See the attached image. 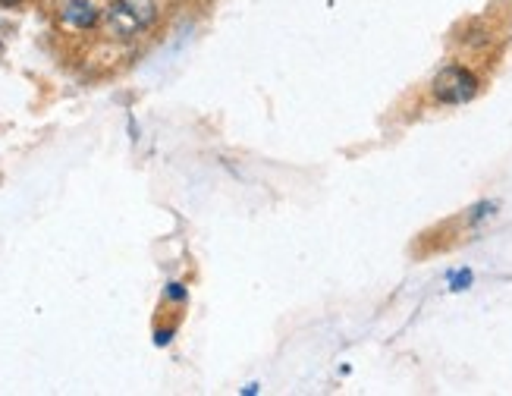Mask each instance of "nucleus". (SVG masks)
I'll return each mask as SVG.
<instances>
[{"label":"nucleus","instance_id":"obj_1","mask_svg":"<svg viewBox=\"0 0 512 396\" xmlns=\"http://www.w3.org/2000/svg\"><path fill=\"white\" fill-rule=\"evenodd\" d=\"M154 16H158V10H154L151 0H114V4L104 10L101 22L110 38L129 41L142 35L154 22Z\"/></svg>","mask_w":512,"mask_h":396},{"label":"nucleus","instance_id":"obj_2","mask_svg":"<svg viewBox=\"0 0 512 396\" xmlns=\"http://www.w3.org/2000/svg\"><path fill=\"white\" fill-rule=\"evenodd\" d=\"M431 92L440 104H469L475 95H478V76L472 70H465V66H443V70L434 76L431 82Z\"/></svg>","mask_w":512,"mask_h":396},{"label":"nucleus","instance_id":"obj_3","mask_svg":"<svg viewBox=\"0 0 512 396\" xmlns=\"http://www.w3.org/2000/svg\"><path fill=\"white\" fill-rule=\"evenodd\" d=\"M60 22L73 32H88L101 22V13L92 0H63L60 7Z\"/></svg>","mask_w":512,"mask_h":396},{"label":"nucleus","instance_id":"obj_4","mask_svg":"<svg viewBox=\"0 0 512 396\" xmlns=\"http://www.w3.org/2000/svg\"><path fill=\"white\" fill-rule=\"evenodd\" d=\"M469 286H472V271H469V268H462V271H453V274H450V290H453V293L469 290Z\"/></svg>","mask_w":512,"mask_h":396},{"label":"nucleus","instance_id":"obj_5","mask_svg":"<svg viewBox=\"0 0 512 396\" xmlns=\"http://www.w3.org/2000/svg\"><path fill=\"white\" fill-rule=\"evenodd\" d=\"M494 211H497V202H481V205H475L472 214H469V224H478V220L491 217Z\"/></svg>","mask_w":512,"mask_h":396},{"label":"nucleus","instance_id":"obj_6","mask_svg":"<svg viewBox=\"0 0 512 396\" xmlns=\"http://www.w3.org/2000/svg\"><path fill=\"white\" fill-rule=\"evenodd\" d=\"M167 296H170V299H186V290H183L180 283H170V286H167Z\"/></svg>","mask_w":512,"mask_h":396}]
</instances>
